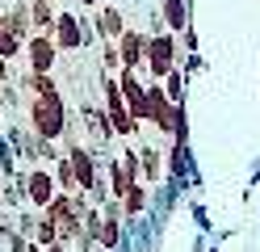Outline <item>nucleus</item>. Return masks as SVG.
Listing matches in <instances>:
<instances>
[{
  "label": "nucleus",
  "mask_w": 260,
  "mask_h": 252,
  "mask_svg": "<svg viewBox=\"0 0 260 252\" xmlns=\"http://www.w3.org/2000/svg\"><path fill=\"white\" fill-rule=\"evenodd\" d=\"M51 38H55V46H59V55H76V50H84V30H80V13L59 9Z\"/></svg>",
  "instance_id": "6"
},
{
  "label": "nucleus",
  "mask_w": 260,
  "mask_h": 252,
  "mask_svg": "<svg viewBox=\"0 0 260 252\" xmlns=\"http://www.w3.org/2000/svg\"><path fill=\"white\" fill-rule=\"evenodd\" d=\"M51 173H55V185H59V193H76L80 185H76V173H72V160L68 156H59L51 164Z\"/></svg>",
  "instance_id": "17"
},
{
  "label": "nucleus",
  "mask_w": 260,
  "mask_h": 252,
  "mask_svg": "<svg viewBox=\"0 0 260 252\" xmlns=\"http://www.w3.org/2000/svg\"><path fill=\"white\" fill-rule=\"evenodd\" d=\"M21 59H25V72L46 76V72H55V63H59V46H55V38H51V34H34V38L25 42Z\"/></svg>",
  "instance_id": "5"
},
{
  "label": "nucleus",
  "mask_w": 260,
  "mask_h": 252,
  "mask_svg": "<svg viewBox=\"0 0 260 252\" xmlns=\"http://www.w3.org/2000/svg\"><path fill=\"white\" fill-rule=\"evenodd\" d=\"M17 84L29 93V97H55L59 93V80H55V72H46V76H38V72H25V76H17Z\"/></svg>",
  "instance_id": "13"
},
{
  "label": "nucleus",
  "mask_w": 260,
  "mask_h": 252,
  "mask_svg": "<svg viewBox=\"0 0 260 252\" xmlns=\"http://www.w3.org/2000/svg\"><path fill=\"white\" fill-rule=\"evenodd\" d=\"M0 109H9V114L21 109V84H17V80H5V84H0Z\"/></svg>",
  "instance_id": "20"
},
{
  "label": "nucleus",
  "mask_w": 260,
  "mask_h": 252,
  "mask_svg": "<svg viewBox=\"0 0 260 252\" xmlns=\"http://www.w3.org/2000/svg\"><path fill=\"white\" fill-rule=\"evenodd\" d=\"M164 93L172 105H185V93H189V76L181 72V67H172V72L164 76Z\"/></svg>",
  "instance_id": "16"
},
{
  "label": "nucleus",
  "mask_w": 260,
  "mask_h": 252,
  "mask_svg": "<svg viewBox=\"0 0 260 252\" xmlns=\"http://www.w3.org/2000/svg\"><path fill=\"white\" fill-rule=\"evenodd\" d=\"M21 50H25V42H21V38H13V34L0 30V55L13 63V59H21Z\"/></svg>",
  "instance_id": "23"
},
{
  "label": "nucleus",
  "mask_w": 260,
  "mask_h": 252,
  "mask_svg": "<svg viewBox=\"0 0 260 252\" xmlns=\"http://www.w3.org/2000/svg\"><path fill=\"white\" fill-rule=\"evenodd\" d=\"M21 189H25V206L29 210H46L51 198L59 193V185H55V173L46 164H34V168H21Z\"/></svg>",
  "instance_id": "3"
},
{
  "label": "nucleus",
  "mask_w": 260,
  "mask_h": 252,
  "mask_svg": "<svg viewBox=\"0 0 260 252\" xmlns=\"http://www.w3.org/2000/svg\"><path fill=\"white\" fill-rule=\"evenodd\" d=\"M42 214H46V218H55V223L72 218V214H76V193H55V198H51V206H46Z\"/></svg>",
  "instance_id": "18"
},
{
  "label": "nucleus",
  "mask_w": 260,
  "mask_h": 252,
  "mask_svg": "<svg viewBox=\"0 0 260 252\" xmlns=\"http://www.w3.org/2000/svg\"><path fill=\"white\" fill-rule=\"evenodd\" d=\"M139 168H143V185H164L168 177V160H164V147H151V143H139Z\"/></svg>",
  "instance_id": "10"
},
{
  "label": "nucleus",
  "mask_w": 260,
  "mask_h": 252,
  "mask_svg": "<svg viewBox=\"0 0 260 252\" xmlns=\"http://www.w3.org/2000/svg\"><path fill=\"white\" fill-rule=\"evenodd\" d=\"M118 55H122V67H135V72H143V59H147V30L126 25V34L118 38Z\"/></svg>",
  "instance_id": "9"
},
{
  "label": "nucleus",
  "mask_w": 260,
  "mask_h": 252,
  "mask_svg": "<svg viewBox=\"0 0 260 252\" xmlns=\"http://www.w3.org/2000/svg\"><path fill=\"white\" fill-rule=\"evenodd\" d=\"M206 252H222V244H206Z\"/></svg>",
  "instance_id": "28"
},
{
  "label": "nucleus",
  "mask_w": 260,
  "mask_h": 252,
  "mask_svg": "<svg viewBox=\"0 0 260 252\" xmlns=\"http://www.w3.org/2000/svg\"><path fill=\"white\" fill-rule=\"evenodd\" d=\"M189 214H193V223H198V231H202V235H214V218L206 214V206H202L198 198L189 202Z\"/></svg>",
  "instance_id": "22"
},
{
  "label": "nucleus",
  "mask_w": 260,
  "mask_h": 252,
  "mask_svg": "<svg viewBox=\"0 0 260 252\" xmlns=\"http://www.w3.org/2000/svg\"><path fill=\"white\" fill-rule=\"evenodd\" d=\"M0 206H5V210H13V214H17V210H25V189H21V173L13 177V181H5V185H0Z\"/></svg>",
  "instance_id": "15"
},
{
  "label": "nucleus",
  "mask_w": 260,
  "mask_h": 252,
  "mask_svg": "<svg viewBox=\"0 0 260 252\" xmlns=\"http://www.w3.org/2000/svg\"><path fill=\"white\" fill-rule=\"evenodd\" d=\"M0 30L13 34V38H21V42L34 38V21H29V0H13L9 9H0Z\"/></svg>",
  "instance_id": "8"
},
{
  "label": "nucleus",
  "mask_w": 260,
  "mask_h": 252,
  "mask_svg": "<svg viewBox=\"0 0 260 252\" xmlns=\"http://www.w3.org/2000/svg\"><path fill=\"white\" fill-rule=\"evenodd\" d=\"M181 38V50L185 55H193V50H202V38H198V25H185V34H176Z\"/></svg>",
  "instance_id": "24"
},
{
  "label": "nucleus",
  "mask_w": 260,
  "mask_h": 252,
  "mask_svg": "<svg viewBox=\"0 0 260 252\" xmlns=\"http://www.w3.org/2000/svg\"><path fill=\"white\" fill-rule=\"evenodd\" d=\"M185 50H181V38L176 34H147V59H143V76L147 80H164L172 67H181Z\"/></svg>",
  "instance_id": "2"
},
{
  "label": "nucleus",
  "mask_w": 260,
  "mask_h": 252,
  "mask_svg": "<svg viewBox=\"0 0 260 252\" xmlns=\"http://www.w3.org/2000/svg\"><path fill=\"white\" fill-rule=\"evenodd\" d=\"M0 185H5V177H0Z\"/></svg>",
  "instance_id": "31"
},
{
  "label": "nucleus",
  "mask_w": 260,
  "mask_h": 252,
  "mask_svg": "<svg viewBox=\"0 0 260 252\" xmlns=\"http://www.w3.org/2000/svg\"><path fill=\"white\" fill-rule=\"evenodd\" d=\"M126 13L118 9V5H101L92 13V30H96V42H118L122 34H126Z\"/></svg>",
  "instance_id": "7"
},
{
  "label": "nucleus",
  "mask_w": 260,
  "mask_h": 252,
  "mask_svg": "<svg viewBox=\"0 0 260 252\" xmlns=\"http://www.w3.org/2000/svg\"><path fill=\"white\" fill-rule=\"evenodd\" d=\"M130 5H143V0H130Z\"/></svg>",
  "instance_id": "29"
},
{
  "label": "nucleus",
  "mask_w": 260,
  "mask_h": 252,
  "mask_svg": "<svg viewBox=\"0 0 260 252\" xmlns=\"http://www.w3.org/2000/svg\"><path fill=\"white\" fill-rule=\"evenodd\" d=\"M34 244H42V248H51V244H59V223H55V218H46V214H38V231H34Z\"/></svg>",
  "instance_id": "19"
},
{
  "label": "nucleus",
  "mask_w": 260,
  "mask_h": 252,
  "mask_svg": "<svg viewBox=\"0 0 260 252\" xmlns=\"http://www.w3.org/2000/svg\"><path fill=\"white\" fill-rule=\"evenodd\" d=\"M46 5H59V0H46Z\"/></svg>",
  "instance_id": "30"
},
{
  "label": "nucleus",
  "mask_w": 260,
  "mask_h": 252,
  "mask_svg": "<svg viewBox=\"0 0 260 252\" xmlns=\"http://www.w3.org/2000/svg\"><path fill=\"white\" fill-rule=\"evenodd\" d=\"M0 244H5V252H29V240L17 235V231H5V235H0Z\"/></svg>",
  "instance_id": "25"
},
{
  "label": "nucleus",
  "mask_w": 260,
  "mask_h": 252,
  "mask_svg": "<svg viewBox=\"0 0 260 252\" xmlns=\"http://www.w3.org/2000/svg\"><path fill=\"white\" fill-rule=\"evenodd\" d=\"M172 114H176V105L164 93V80H147V122L143 126H151L164 139H172Z\"/></svg>",
  "instance_id": "4"
},
{
  "label": "nucleus",
  "mask_w": 260,
  "mask_h": 252,
  "mask_svg": "<svg viewBox=\"0 0 260 252\" xmlns=\"http://www.w3.org/2000/svg\"><path fill=\"white\" fill-rule=\"evenodd\" d=\"M68 101H63V93L55 97H29L25 101V126L38 134V139H51V143H63V134H68Z\"/></svg>",
  "instance_id": "1"
},
{
  "label": "nucleus",
  "mask_w": 260,
  "mask_h": 252,
  "mask_svg": "<svg viewBox=\"0 0 260 252\" xmlns=\"http://www.w3.org/2000/svg\"><path fill=\"white\" fill-rule=\"evenodd\" d=\"M55 17H59L55 5H46V0H29V21H34V34H51V30H55Z\"/></svg>",
  "instance_id": "14"
},
{
  "label": "nucleus",
  "mask_w": 260,
  "mask_h": 252,
  "mask_svg": "<svg viewBox=\"0 0 260 252\" xmlns=\"http://www.w3.org/2000/svg\"><path fill=\"white\" fill-rule=\"evenodd\" d=\"M101 72H105V76H118V72H122L118 42H101Z\"/></svg>",
  "instance_id": "21"
},
{
  "label": "nucleus",
  "mask_w": 260,
  "mask_h": 252,
  "mask_svg": "<svg viewBox=\"0 0 260 252\" xmlns=\"http://www.w3.org/2000/svg\"><path fill=\"white\" fill-rule=\"evenodd\" d=\"M122 214H126V223L130 218H147L151 214V185H130L126 198H122Z\"/></svg>",
  "instance_id": "11"
},
{
  "label": "nucleus",
  "mask_w": 260,
  "mask_h": 252,
  "mask_svg": "<svg viewBox=\"0 0 260 252\" xmlns=\"http://www.w3.org/2000/svg\"><path fill=\"white\" fill-rule=\"evenodd\" d=\"M42 252H72L68 244H51V248H42Z\"/></svg>",
  "instance_id": "27"
},
{
  "label": "nucleus",
  "mask_w": 260,
  "mask_h": 252,
  "mask_svg": "<svg viewBox=\"0 0 260 252\" xmlns=\"http://www.w3.org/2000/svg\"><path fill=\"white\" fill-rule=\"evenodd\" d=\"M159 17H164L168 34H185V25H193L189 0H159Z\"/></svg>",
  "instance_id": "12"
},
{
  "label": "nucleus",
  "mask_w": 260,
  "mask_h": 252,
  "mask_svg": "<svg viewBox=\"0 0 260 252\" xmlns=\"http://www.w3.org/2000/svg\"><path fill=\"white\" fill-rule=\"evenodd\" d=\"M80 9H88V13H96V9H101V0H80Z\"/></svg>",
  "instance_id": "26"
}]
</instances>
